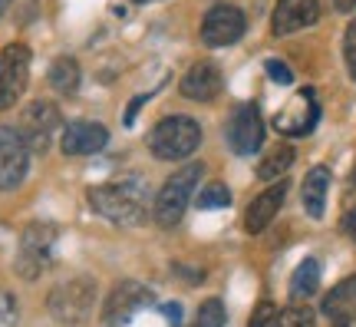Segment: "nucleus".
Wrapping results in <instances>:
<instances>
[{
    "mask_svg": "<svg viewBox=\"0 0 356 327\" xmlns=\"http://www.w3.org/2000/svg\"><path fill=\"white\" fill-rule=\"evenodd\" d=\"M145 189L139 182H109V185H96L89 189V205L109 218L113 225H122V228H132L145 222L149 215V205H145Z\"/></svg>",
    "mask_w": 356,
    "mask_h": 327,
    "instance_id": "nucleus-1",
    "label": "nucleus"
},
{
    "mask_svg": "<svg viewBox=\"0 0 356 327\" xmlns=\"http://www.w3.org/2000/svg\"><path fill=\"white\" fill-rule=\"evenodd\" d=\"M202 146V126L191 116H165L149 132V152L162 162H181Z\"/></svg>",
    "mask_w": 356,
    "mask_h": 327,
    "instance_id": "nucleus-2",
    "label": "nucleus"
},
{
    "mask_svg": "<svg viewBox=\"0 0 356 327\" xmlns=\"http://www.w3.org/2000/svg\"><path fill=\"white\" fill-rule=\"evenodd\" d=\"M202 176H204V165L188 162V165H181L175 176L165 178V185L159 189V195H155V201H152L155 225L175 228L178 222H181V215L188 208V201H191V195H195V189H198V178Z\"/></svg>",
    "mask_w": 356,
    "mask_h": 327,
    "instance_id": "nucleus-3",
    "label": "nucleus"
},
{
    "mask_svg": "<svg viewBox=\"0 0 356 327\" xmlns=\"http://www.w3.org/2000/svg\"><path fill=\"white\" fill-rule=\"evenodd\" d=\"M47 307H50V314L56 317L60 324L83 327L89 317H92V307H96V281L86 275L60 281V284L50 291Z\"/></svg>",
    "mask_w": 356,
    "mask_h": 327,
    "instance_id": "nucleus-4",
    "label": "nucleus"
},
{
    "mask_svg": "<svg viewBox=\"0 0 356 327\" xmlns=\"http://www.w3.org/2000/svg\"><path fill=\"white\" fill-rule=\"evenodd\" d=\"M53 245H56L53 225H43V222L26 225L20 235V245H17V275L24 281H37L53 258Z\"/></svg>",
    "mask_w": 356,
    "mask_h": 327,
    "instance_id": "nucleus-5",
    "label": "nucleus"
},
{
    "mask_svg": "<svg viewBox=\"0 0 356 327\" xmlns=\"http://www.w3.org/2000/svg\"><path fill=\"white\" fill-rule=\"evenodd\" d=\"M63 126V116L56 109V102L50 100H33L26 106L24 113H20V136H24L26 149L30 152H47L53 146V139Z\"/></svg>",
    "mask_w": 356,
    "mask_h": 327,
    "instance_id": "nucleus-6",
    "label": "nucleus"
},
{
    "mask_svg": "<svg viewBox=\"0 0 356 327\" xmlns=\"http://www.w3.org/2000/svg\"><path fill=\"white\" fill-rule=\"evenodd\" d=\"M30 47L26 43H7L0 50V113L10 109L24 96L30 83Z\"/></svg>",
    "mask_w": 356,
    "mask_h": 327,
    "instance_id": "nucleus-7",
    "label": "nucleus"
},
{
    "mask_svg": "<svg viewBox=\"0 0 356 327\" xmlns=\"http://www.w3.org/2000/svg\"><path fill=\"white\" fill-rule=\"evenodd\" d=\"M244 30H248V17L241 7L215 3L202 20V43L204 47H231L244 37Z\"/></svg>",
    "mask_w": 356,
    "mask_h": 327,
    "instance_id": "nucleus-8",
    "label": "nucleus"
},
{
    "mask_svg": "<svg viewBox=\"0 0 356 327\" xmlns=\"http://www.w3.org/2000/svg\"><path fill=\"white\" fill-rule=\"evenodd\" d=\"M145 304H152V291L139 284V281H119L109 298L102 304V324L106 327H122L126 321H132L136 311H142Z\"/></svg>",
    "mask_w": 356,
    "mask_h": 327,
    "instance_id": "nucleus-9",
    "label": "nucleus"
},
{
    "mask_svg": "<svg viewBox=\"0 0 356 327\" xmlns=\"http://www.w3.org/2000/svg\"><path fill=\"white\" fill-rule=\"evenodd\" d=\"M30 169V149L24 136L10 126H0V192L17 189Z\"/></svg>",
    "mask_w": 356,
    "mask_h": 327,
    "instance_id": "nucleus-10",
    "label": "nucleus"
},
{
    "mask_svg": "<svg viewBox=\"0 0 356 327\" xmlns=\"http://www.w3.org/2000/svg\"><path fill=\"white\" fill-rule=\"evenodd\" d=\"M228 142L238 155H254L264 142V116L257 109V102H244L234 109L228 123Z\"/></svg>",
    "mask_w": 356,
    "mask_h": 327,
    "instance_id": "nucleus-11",
    "label": "nucleus"
},
{
    "mask_svg": "<svg viewBox=\"0 0 356 327\" xmlns=\"http://www.w3.org/2000/svg\"><path fill=\"white\" fill-rule=\"evenodd\" d=\"M317 119H320L317 93L310 86H304L293 96V102L287 109H280V113L274 116V129L284 132V136H307V132H314Z\"/></svg>",
    "mask_w": 356,
    "mask_h": 327,
    "instance_id": "nucleus-12",
    "label": "nucleus"
},
{
    "mask_svg": "<svg viewBox=\"0 0 356 327\" xmlns=\"http://www.w3.org/2000/svg\"><path fill=\"white\" fill-rule=\"evenodd\" d=\"M320 20V0H277L274 3V17H270V30L277 37H291L300 33L307 26Z\"/></svg>",
    "mask_w": 356,
    "mask_h": 327,
    "instance_id": "nucleus-13",
    "label": "nucleus"
},
{
    "mask_svg": "<svg viewBox=\"0 0 356 327\" xmlns=\"http://www.w3.org/2000/svg\"><path fill=\"white\" fill-rule=\"evenodd\" d=\"M106 142H109V129L102 123H92V119L70 123L60 136V146H63L66 155H96V152L106 149Z\"/></svg>",
    "mask_w": 356,
    "mask_h": 327,
    "instance_id": "nucleus-14",
    "label": "nucleus"
},
{
    "mask_svg": "<svg viewBox=\"0 0 356 327\" xmlns=\"http://www.w3.org/2000/svg\"><path fill=\"white\" fill-rule=\"evenodd\" d=\"M284 199H287V182L267 185V189L248 205V212H244V231H248V235H261V231L277 218Z\"/></svg>",
    "mask_w": 356,
    "mask_h": 327,
    "instance_id": "nucleus-15",
    "label": "nucleus"
},
{
    "mask_svg": "<svg viewBox=\"0 0 356 327\" xmlns=\"http://www.w3.org/2000/svg\"><path fill=\"white\" fill-rule=\"evenodd\" d=\"M221 86H225V79H221V70L215 63H195L178 83L181 96L195 102H211L221 93Z\"/></svg>",
    "mask_w": 356,
    "mask_h": 327,
    "instance_id": "nucleus-16",
    "label": "nucleus"
},
{
    "mask_svg": "<svg viewBox=\"0 0 356 327\" xmlns=\"http://www.w3.org/2000/svg\"><path fill=\"white\" fill-rule=\"evenodd\" d=\"M320 311L330 317L333 327H356V275L340 281V284L323 298Z\"/></svg>",
    "mask_w": 356,
    "mask_h": 327,
    "instance_id": "nucleus-17",
    "label": "nucleus"
},
{
    "mask_svg": "<svg viewBox=\"0 0 356 327\" xmlns=\"http://www.w3.org/2000/svg\"><path fill=\"white\" fill-rule=\"evenodd\" d=\"M327 192H330V169H327V165H314V169L307 172L304 185H300V201H304V212L310 215V218H323Z\"/></svg>",
    "mask_w": 356,
    "mask_h": 327,
    "instance_id": "nucleus-18",
    "label": "nucleus"
},
{
    "mask_svg": "<svg viewBox=\"0 0 356 327\" xmlns=\"http://www.w3.org/2000/svg\"><path fill=\"white\" fill-rule=\"evenodd\" d=\"M320 261L317 258H304V261L297 264V271L291 275V298L293 301H307V298H314L320 291Z\"/></svg>",
    "mask_w": 356,
    "mask_h": 327,
    "instance_id": "nucleus-19",
    "label": "nucleus"
},
{
    "mask_svg": "<svg viewBox=\"0 0 356 327\" xmlns=\"http://www.w3.org/2000/svg\"><path fill=\"white\" fill-rule=\"evenodd\" d=\"M293 165V149L291 146H274V149H267V155L257 162V178L261 182H280V178L291 172Z\"/></svg>",
    "mask_w": 356,
    "mask_h": 327,
    "instance_id": "nucleus-20",
    "label": "nucleus"
},
{
    "mask_svg": "<svg viewBox=\"0 0 356 327\" xmlns=\"http://www.w3.org/2000/svg\"><path fill=\"white\" fill-rule=\"evenodd\" d=\"M50 86L60 96H73L79 89V63L73 56H56L50 66Z\"/></svg>",
    "mask_w": 356,
    "mask_h": 327,
    "instance_id": "nucleus-21",
    "label": "nucleus"
},
{
    "mask_svg": "<svg viewBox=\"0 0 356 327\" xmlns=\"http://www.w3.org/2000/svg\"><path fill=\"white\" fill-rule=\"evenodd\" d=\"M270 327H317V317H314V311L304 307V304H291V307L277 311V317H274Z\"/></svg>",
    "mask_w": 356,
    "mask_h": 327,
    "instance_id": "nucleus-22",
    "label": "nucleus"
},
{
    "mask_svg": "<svg viewBox=\"0 0 356 327\" xmlns=\"http://www.w3.org/2000/svg\"><path fill=\"white\" fill-rule=\"evenodd\" d=\"M228 321V311H225V304L218 301V298H208V301L198 307V314L191 321V327H225Z\"/></svg>",
    "mask_w": 356,
    "mask_h": 327,
    "instance_id": "nucleus-23",
    "label": "nucleus"
},
{
    "mask_svg": "<svg viewBox=\"0 0 356 327\" xmlns=\"http://www.w3.org/2000/svg\"><path fill=\"white\" fill-rule=\"evenodd\" d=\"M225 205H231V192H228V185H221V182L204 185L202 195H198V208H225Z\"/></svg>",
    "mask_w": 356,
    "mask_h": 327,
    "instance_id": "nucleus-24",
    "label": "nucleus"
},
{
    "mask_svg": "<svg viewBox=\"0 0 356 327\" xmlns=\"http://www.w3.org/2000/svg\"><path fill=\"white\" fill-rule=\"evenodd\" d=\"M17 298H13L7 288H0V327H17Z\"/></svg>",
    "mask_w": 356,
    "mask_h": 327,
    "instance_id": "nucleus-25",
    "label": "nucleus"
},
{
    "mask_svg": "<svg viewBox=\"0 0 356 327\" xmlns=\"http://www.w3.org/2000/svg\"><path fill=\"white\" fill-rule=\"evenodd\" d=\"M343 63H346L350 79H356V20L346 26V33H343Z\"/></svg>",
    "mask_w": 356,
    "mask_h": 327,
    "instance_id": "nucleus-26",
    "label": "nucleus"
},
{
    "mask_svg": "<svg viewBox=\"0 0 356 327\" xmlns=\"http://www.w3.org/2000/svg\"><path fill=\"white\" fill-rule=\"evenodd\" d=\"M267 76L274 79V83H280V86H287V83H293V73H291V66L284 63V60H267L264 63Z\"/></svg>",
    "mask_w": 356,
    "mask_h": 327,
    "instance_id": "nucleus-27",
    "label": "nucleus"
},
{
    "mask_svg": "<svg viewBox=\"0 0 356 327\" xmlns=\"http://www.w3.org/2000/svg\"><path fill=\"white\" fill-rule=\"evenodd\" d=\"M274 317H277L274 304H270V301H261L254 307V314H251V324H248V327H270V324H274Z\"/></svg>",
    "mask_w": 356,
    "mask_h": 327,
    "instance_id": "nucleus-28",
    "label": "nucleus"
},
{
    "mask_svg": "<svg viewBox=\"0 0 356 327\" xmlns=\"http://www.w3.org/2000/svg\"><path fill=\"white\" fill-rule=\"evenodd\" d=\"M343 235H346L350 241H356V205L343 215Z\"/></svg>",
    "mask_w": 356,
    "mask_h": 327,
    "instance_id": "nucleus-29",
    "label": "nucleus"
},
{
    "mask_svg": "<svg viewBox=\"0 0 356 327\" xmlns=\"http://www.w3.org/2000/svg\"><path fill=\"white\" fill-rule=\"evenodd\" d=\"M165 314L172 324H178V321H181V307H178V304H165Z\"/></svg>",
    "mask_w": 356,
    "mask_h": 327,
    "instance_id": "nucleus-30",
    "label": "nucleus"
},
{
    "mask_svg": "<svg viewBox=\"0 0 356 327\" xmlns=\"http://www.w3.org/2000/svg\"><path fill=\"white\" fill-rule=\"evenodd\" d=\"M333 7H337L340 13H350L356 7V0H333Z\"/></svg>",
    "mask_w": 356,
    "mask_h": 327,
    "instance_id": "nucleus-31",
    "label": "nucleus"
},
{
    "mask_svg": "<svg viewBox=\"0 0 356 327\" xmlns=\"http://www.w3.org/2000/svg\"><path fill=\"white\" fill-rule=\"evenodd\" d=\"M10 7V0H0V17H3V10Z\"/></svg>",
    "mask_w": 356,
    "mask_h": 327,
    "instance_id": "nucleus-32",
    "label": "nucleus"
},
{
    "mask_svg": "<svg viewBox=\"0 0 356 327\" xmlns=\"http://www.w3.org/2000/svg\"><path fill=\"white\" fill-rule=\"evenodd\" d=\"M350 189H356V172H353V178H350Z\"/></svg>",
    "mask_w": 356,
    "mask_h": 327,
    "instance_id": "nucleus-33",
    "label": "nucleus"
},
{
    "mask_svg": "<svg viewBox=\"0 0 356 327\" xmlns=\"http://www.w3.org/2000/svg\"><path fill=\"white\" fill-rule=\"evenodd\" d=\"M136 3H152V0H136Z\"/></svg>",
    "mask_w": 356,
    "mask_h": 327,
    "instance_id": "nucleus-34",
    "label": "nucleus"
}]
</instances>
